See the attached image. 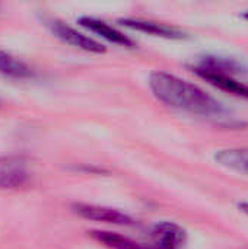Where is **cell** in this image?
Here are the masks:
<instances>
[{"mask_svg":"<svg viewBox=\"0 0 248 249\" xmlns=\"http://www.w3.org/2000/svg\"><path fill=\"white\" fill-rule=\"evenodd\" d=\"M149 88L155 98L174 109L209 120L227 121L228 108L199 85L167 71H153Z\"/></svg>","mask_w":248,"mask_h":249,"instance_id":"6da1fadb","label":"cell"},{"mask_svg":"<svg viewBox=\"0 0 248 249\" xmlns=\"http://www.w3.org/2000/svg\"><path fill=\"white\" fill-rule=\"evenodd\" d=\"M193 71L213 88L237 98L248 99V85L235 77L240 66L234 60L206 55L193 66Z\"/></svg>","mask_w":248,"mask_h":249,"instance_id":"7a4b0ae2","label":"cell"},{"mask_svg":"<svg viewBox=\"0 0 248 249\" xmlns=\"http://www.w3.org/2000/svg\"><path fill=\"white\" fill-rule=\"evenodd\" d=\"M45 26L51 31V34L58 38L60 41H63L64 44L86 51V53H94V54H102L107 51V48L96 39H94L92 36L79 32L77 29L69 26L67 23L61 22L60 19L56 18H47L45 20Z\"/></svg>","mask_w":248,"mask_h":249,"instance_id":"3957f363","label":"cell"},{"mask_svg":"<svg viewBox=\"0 0 248 249\" xmlns=\"http://www.w3.org/2000/svg\"><path fill=\"white\" fill-rule=\"evenodd\" d=\"M29 162L23 156H0V190H20L31 182Z\"/></svg>","mask_w":248,"mask_h":249,"instance_id":"277c9868","label":"cell"},{"mask_svg":"<svg viewBox=\"0 0 248 249\" xmlns=\"http://www.w3.org/2000/svg\"><path fill=\"white\" fill-rule=\"evenodd\" d=\"M72 212L91 222L113 225V226H134L136 222L132 216H129L124 212H120L117 209L98 206V204H88V203H75L72 206Z\"/></svg>","mask_w":248,"mask_h":249,"instance_id":"5b68a950","label":"cell"},{"mask_svg":"<svg viewBox=\"0 0 248 249\" xmlns=\"http://www.w3.org/2000/svg\"><path fill=\"white\" fill-rule=\"evenodd\" d=\"M186 231L174 222H159L149 232V242L143 249H183Z\"/></svg>","mask_w":248,"mask_h":249,"instance_id":"8992f818","label":"cell"},{"mask_svg":"<svg viewBox=\"0 0 248 249\" xmlns=\"http://www.w3.org/2000/svg\"><path fill=\"white\" fill-rule=\"evenodd\" d=\"M118 22L130 31L142 32V34L158 36V38H165V39H184V38H187V34L184 31H181L175 26L167 25V23H159V22L139 19V18H123Z\"/></svg>","mask_w":248,"mask_h":249,"instance_id":"52a82bcc","label":"cell"},{"mask_svg":"<svg viewBox=\"0 0 248 249\" xmlns=\"http://www.w3.org/2000/svg\"><path fill=\"white\" fill-rule=\"evenodd\" d=\"M79 25L111 44H115L120 47H129V48H132L134 45V42L130 36H127L124 32H121L120 29L114 28L113 25H110L101 19H96L92 16H82V18H79Z\"/></svg>","mask_w":248,"mask_h":249,"instance_id":"ba28073f","label":"cell"},{"mask_svg":"<svg viewBox=\"0 0 248 249\" xmlns=\"http://www.w3.org/2000/svg\"><path fill=\"white\" fill-rule=\"evenodd\" d=\"M215 160L219 166L248 177V147L224 149L215 155Z\"/></svg>","mask_w":248,"mask_h":249,"instance_id":"9c48e42d","label":"cell"},{"mask_svg":"<svg viewBox=\"0 0 248 249\" xmlns=\"http://www.w3.org/2000/svg\"><path fill=\"white\" fill-rule=\"evenodd\" d=\"M89 236L108 249H143V244L111 231H91Z\"/></svg>","mask_w":248,"mask_h":249,"instance_id":"30bf717a","label":"cell"},{"mask_svg":"<svg viewBox=\"0 0 248 249\" xmlns=\"http://www.w3.org/2000/svg\"><path fill=\"white\" fill-rule=\"evenodd\" d=\"M0 74L12 79H26L32 76V70L15 55L0 50Z\"/></svg>","mask_w":248,"mask_h":249,"instance_id":"8fae6325","label":"cell"},{"mask_svg":"<svg viewBox=\"0 0 248 249\" xmlns=\"http://www.w3.org/2000/svg\"><path fill=\"white\" fill-rule=\"evenodd\" d=\"M238 209H240L241 213H244L246 216H248V201H246V203H240Z\"/></svg>","mask_w":248,"mask_h":249,"instance_id":"7c38bea8","label":"cell"},{"mask_svg":"<svg viewBox=\"0 0 248 249\" xmlns=\"http://www.w3.org/2000/svg\"><path fill=\"white\" fill-rule=\"evenodd\" d=\"M244 18H246V19H248V12H246V13H244Z\"/></svg>","mask_w":248,"mask_h":249,"instance_id":"4fadbf2b","label":"cell"}]
</instances>
